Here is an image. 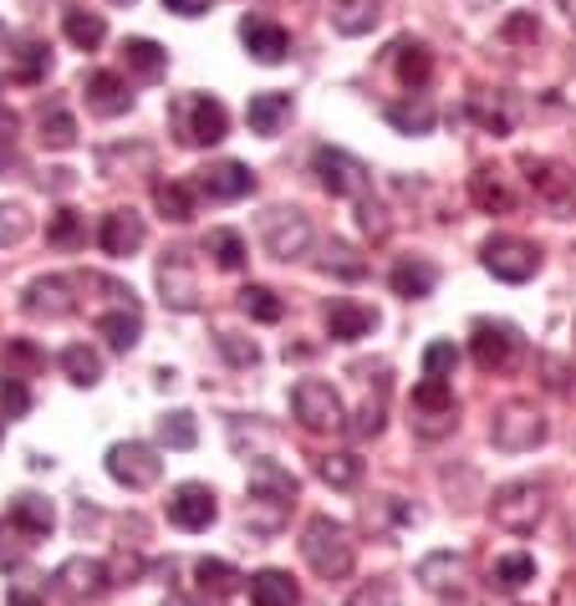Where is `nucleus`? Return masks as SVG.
I'll return each instance as SVG.
<instances>
[{
    "mask_svg": "<svg viewBox=\"0 0 576 606\" xmlns=\"http://www.w3.org/2000/svg\"><path fill=\"white\" fill-rule=\"evenodd\" d=\"M266 251L276 261H296L311 251V224L301 210H270L266 214Z\"/></svg>",
    "mask_w": 576,
    "mask_h": 606,
    "instance_id": "obj_11",
    "label": "nucleus"
},
{
    "mask_svg": "<svg viewBox=\"0 0 576 606\" xmlns=\"http://www.w3.org/2000/svg\"><path fill=\"white\" fill-rule=\"evenodd\" d=\"M241 311H245V317H255V321H281L286 306L276 301V290H270V286H245L241 290Z\"/></svg>",
    "mask_w": 576,
    "mask_h": 606,
    "instance_id": "obj_44",
    "label": "nucleus"
},
{
    "mask_svg": "<svg viewBox=\"0 0 576 606\" xmlns=\"http://www.w3.org/2000/svg\"><path fill=\"white\" fill-rule=\"evenodd\" d=\"M204 255H215L220 270H241V265H245L241 230H210V235H204Z\"/></svg>",
    "mask_w": 576,
    "mask_h": 606,
    "instance_id": "obj_38",
    "label": "nucleus"
},
{
    "mask_svg": "<svg viewBox=\"0 0 576 606\" xmlns=\"http://www.w3.org/2000/svg\"><path fill=\"white\" fill-rule=\"evenodd\" d=\"M301 555H307V566L317 571V576L337 581L352 571L358 545H352L348 525H337L332 514H317V520H307V530H301Z\"/></svg>",
    "mask_w": 576,
    "mask_h": 606,
    "instance_id": "obj_2",
    "label": "nucleus"
},
{
    "mask_svg": "<svg viewBox=\"0 0 576 606\" xmlns=\"http://www.w3.org/2000/svg\"><path fill=\"white\" fill-rule=\"evenodd\" d=\"M52 581L67 596H77V602H82V596H103V592H108V566H103L97 555H72V561L56 571Z\"/></svg>",
    "mask_w": 576,
    "mask_h": 606,
    "instance_id": "obj_20",
    "label": "nucleus"
},
{
    "mask_svg": "<svg viewBox=\"0 0 576 606\" xmlns=\"http://www.w3.org/2000/svg\"><path fill=\"white\" fill-rule=\"evenodd\" d=\"M6 357H11V362H26V368H41V352L31 342H11L6 347Z\"/></svg>",
    "mask_w": 576,
    "mask_h": 606,
    "instance_id": "obj_56",
    "label": "nucleus"
},
{
    "mask_svg": "<svg viewBox=\"0 0 576 606\" xmlns=\"http://www.w3.org/2000/svg\"><path fill=\"white\" fill-rule=\"evenodd\" d=\"M82 93H87V107L103 113V118H122V113L134 107V93H128V82H122L118 72H87Z\"/></svg>",
    "mask_w": 576,
    "mask_h": 606,
    "instance_id": "obj_18",
    "label": "nucleus"
},
{
    "mask_svg": "<svg viewBox=\"0 0 576 606\" xmlns=\"http://www.w3.org/2000/svg\"><path fill=\"white\" fill-rule=\"evenodd\" d=\"M122 62L134 66L143 82H159L163 77V66H169V52H163L159 41H148V36H134V41H122Z\"/></svg>",
    "mask_w": 576,
    "mask_h": 606,
    "instance_id": "obj_30",
    "label": "nucleus"
},
{
    "mask_svg": "<svg viewBox=\"0 0 576 606\" xmlns=\"http://www.w3.org/2000/svg\"><path fill=\"white\" fill-rule=\"evenodd\" d=\"M250 189H255V173L245 169V163H235V159L200 169V194L220 199V204H230V199H245Z\"/></svg>",
    "mask_w": 576,
    "mask_h": 606,
    "instance_id": "obj_19",
    "label": "nucleus"
},
{
    "mask_svg": "<svg viewBox=\"0 0 576 606\" xmlns=\"http://www.w3.org/2000/svg\"><path fill=\"white\" fill-rule=\"evenodd\" d=\"M469 194H474V204H480V210H490V214H495V210L510 214V204H515V199H510V189L495 179V169L474 173V179H469Z\"/></svg>",
    "mask_w": 576,
    "mask_h": 606,
    "instance_id": "obj_39",
    "label": "nucleus"
},
{
    "mask_svg": "<svg viewBox=\"0 0 576 606\" xmlns=\"http://www.w3.org/2000/svg\"><path fill=\"white\" fill-rule=\"evenodd\" d=\"M143 214H134V210H113V214H103V230H97V240H103V251L108 255H134L138 245H143Z\"/></svg>",
    "mask_w": 576,
    "mask_h": 606,
    "instance_id": "obj_22",
    "label": "nucleus"
},
{
    "mask_svg": "<svg viewBox=\"0 0 576 606\" xmlns=\"http://www.w3.org/2000/svg\"><path fill=\"white\" fill-rule=\"evenodd\" d=\"M62 372H67L72 383L77 387H93V383H103V357L93 352V347H67V352H62Z\"/></svg>",
    "mask_w": 576,
    "mask_h": 606,
    "instance_id": "obj_35",
    "label": "nucleus"
},
{
    "mask_svg": "<svg viewBox=\"0 0 576 606\" xmlns=\"http://www.w3.org/2000/svg\"><path fill=\"white\" fill-rule=\"evenodd\" d=\"M358 224H362V235H373V240L388 235V214H383V204H373V199H358Z\"/></svg>",
    "mask_w": 576,
    "mask_h": 606,
    "instance_id": "obj_51",
    "label": "nucleus"
},
{
    "mask_svg": "<svg viewBox=\"0 0 576 606\" xmlns=\"http://www.w3.org/2000/svg\"><path fill=\"white\" fill-rule=\"evenodd\" d=\"M36 602H46V581H41V576H21L11 586V606H36Z\"/></svg>",
    "mask_w": 576,
    "mask_h": 606,
    "instance_id": "obj_54",
    "label": "nucleus"
},
{
    "mask_svg": "<svg viewBox=\"0 0 576 606\" xmlns=\"http://www.w3.org/2000/svg\"><path fill=\"white\" fill-rule=\"evenodd\" d=\"M169 123H174L179 143H189V148H215L230 132L225 103L210 93H179L174 103H169Z\"/></svg>",
    "mask_w": 576,
    "mask_h": 606,
    "instance_id": "obj_1",
    "label": "nucleus"
},
{
    "mask_svg": "<svg viewBox=\"0 0 576 606\" xmlns=\"http://www.w3.org/2000/svg\"><path fill=\"white\" fill-rule=\"evenodd\" d=\"M11 525L21 530V535H31V541L52 535V525H56L52 500H41V495H15L11 500Z\"/></svg>",
    "mask_w": 576,
    "mask_h": 606,
    "instance_id": "obj_26",
    "label": "nucleus"
},
{
    "mask_svg": "<svg viewBox=\"0 0 576 606\" xmlns=\"http://www.w3.org/2000/svg\"><path fill=\"white\" fill-rule=\"evenodd\" d=\"M317 479L332 489H352L362 479V459L358 454H322V459H317Z\"/></svg>",
    "mask_w": 576,
    "mask_h": 606,
    "instance_id": "obj_37",
    "label": "nucleus"
},
{
    "mask_svg": "<svg viewBox=\"0 0 576 606\" xmlns=\"http://www.w3.org/2000/svg\"><path fill=\"white\" fill-rule=\"evenodd\" d=\"M215 347L230 357V362H235V368H255V362H260V347L245 342V337H235V331H220Z\"/></svg>",
    "mask_w": 576,
    "mask_h": 606,
    "instance_id": "obj_49",
    "label": "nucleus"
},
{
    "mask_svg": "<svg viewBox=\"0 0 576 606\" xmlns=\"http://www.w3.org/2000/svg\"><path fill=\"white\" fill-rule=\"evenodd\" d=\"M301 602V592H296L291 571H255L250 576V606H296Z\"/></svg>",
    "mask_w": 576,
    "mask_h": 606,
    "instance_id": "obj_28",
    "label": "nucleus"
},
{
    "mask_svg": "<svg viewBox=\"0 0 576 606\" xmlns=\"http://www.w3.org/2000/svg\"><path fill=\"white\" fill-rule=\"evenodd\" d=\"M241 41H245V52L255 56V62H286V52H291V36H286L276 21H266V15H245L241 21Z\"/></svg>",
    "mask_w": 576,
    "mask_h": 606,
    "instance_id": "obj_15",
    "label": "nucleus"
},
{
    "mask_svg": "<svg viewBox=\"0 0 576 606\" xmlns=\"http://www.w3.org/2000/svg\"><path fill=\"white\" fill-rule=\"evenodd\" d=\"M215 489L200 485V479H189V485H179L174 495H169V520H174L179 530H210L215 525Z\"/></svg>",
    "mask_w": 576,
    "mask_h": 606,
    "instance_id": "obj_12",
    "label": "nucleus"
},
{
    "mask_svg": "<svg viewBox=\"0 0 576 606\" xmlns=\"http://www.w3.org/2000/svg\"><path fill=\"white\" fill-rule=\"evenodd\" d=\"M0 413H6V418H26L31 413V387L21 372H6V378H0Z\"/></svg>",
    "mask_w": 576,
    "mask_h": 606,
    "instance_id": "obj_45",
    "label": "nucleus"
},
{
    "mask_svg": "<svg viewBox=\"0 0 576 606\" xmlns=\"http://www.w3.org/2000/svg\"><path fill=\"white\" fill-rule=\"evenodd\" d=\"M46 240H52L56 251H77V245H87V220L77 210H56L46 220Z\"/></svg>",
    "mask_w": 576,
    "mask_h": 606,
    "instance_id": "obj_36",
    "label": "nucleus"
},
{
    "mask_svg": "<svg viewBox=\"0 0 576 606\" xmlns=\"http://www.w3.org/2000/svg\"><path fill=\"white\" fill-rule=\"evenodd\" d=\"M62 26H67V41H72V46H82V52L103 46V36H108V21H103L97 11H82V6H72Z\"/></svg>",
    "mask_w": 576,
    "mask_h": 606,
    "instance_id": "obj_34",
    "label": "nucleus"
},
{
    "mask_svg": "<svg viewBox=\"0 0 576 606\" xmlns=\"http://www.w3.org/2000/svg\"><path fill=\"white\" fill-rule=\"evenodd\" d=\"M108 475L118 479L122 489H148V485H159L163 475V459H159V448H148V444H113L108 448Z\"/></svg>",
    "mask_w": 576,
    "mask_h": 606,
    "instance_id": "obj_9",
    "label": "nucleus"
},
{
    "mask_svg": "<svg viewBox=\"0 0 576 606\" xmlns=\"http://www.w3.org/2000/svg\"><path fill=\"white\" fill-rule=\"evenodd\" d=\"M6 41H11V31H6V21H0V52H6Z\"/></svg>",
    "mask_w": 576,
    "mask_h": 606,
    "instance_id": "obj_61",
    "label": "nucleus"
},
{
    "mask_svg": "<svg viewBox=\"0 0 576 606\" xmlns=\"http://www.w3.org/2000/svg\"><path fill=\"white\" fill-rule=\"evenodd\" d=\"M322 270H327V276H348V280L367 276V265H362L358 255H352L348 245H342V240H332V245L322 251Z\"/></svg>",
    "mask_w": 576,
    "mask_h": 606,
    "instance_id": "obj_47",
    "label": "nucleus"
},
{
    "mask_svg": "<svg viewBox=\"0 0 576 606\" xmlns=\"http://www.w3.org/2000/svg\"><path fill=\"white\" fill-rule=\"evenodd\" d=\"M348 606H398V586H393V581H373V586L352 592Z\"/></svg>",
    "mask_w": 576,
    "mask_h": 606,
    "instance_id": "obj_50",
    "label": "nucleus"
},
{
    "mask_svg": "<svg viewBox=\"0 0 576 606\" xmlns=\"http://www.w3.org/2000/svg\"><path fill=\"white\" fill-rule=\"evenodd\" d=\"M373 327H377L373 306H358V301H332L327 306V337H332V342H362Z\"/></svg>",
    "mask_w": 576,
    "mask_h": 606,
    "instance_id": "obj_21",
    "label": "nucleus"
},
{
    "mask_svg": "<svg viewBox=\"0 0 576 606\" xmlns=\"http://www.w3.org/2000/svg\"><path fill=\"white\" fill-rule=\"evenodd\" d=\"M41 143L46 148H72L77 143V123H72L67 107H46V113H41Z\"/></svg>",
    "mask_w": 576,
    "mask_h": 606,
    "instance_id": "obj_43",
    "label": "nucleus"
},
{
    "mask_svg": "<svg viewBox=\"0 0 576 606\" xmlns=\"http://www.w3.org/2000/svg\"><path fill=\"white\" fill-rule=\"evenodd\" d=\"M113 6H134V0H113Z\"/></svg>",
    "mask_w": 576,
    "mask_h": 606,
    "instance_id": "obj_63",
    "label": "nucleus"
},
{
    "mask_svg": "<svg viewBox=\"0 0 576 606\" xmlns=\"http://www.w3.org/2000/svg\"><path fill=\"white\" fill-rule=\"evenodd\" d=\"M163 6H169L174 15H204L210 11V0H163Z\"/></svg>",
    "mask_w": 576,
    "mask_h": 606,
    "instance_id": "obj_57",
    "label": "nucleus"
},
{
    "mask_svg": "<svg viewBox=\"0 0 576 606\" xmlns=\"http://www.w3.org/2000/svg\"><path fill=\"white\" fill-rule=\"evenodd\" d=\"M388 123L398 132H408V138H418V132L434 128V103L429 97H408V103H388Z\"/></svg>",
    "mask_w": 576,
    "mask_h": 606,
    "instance_id": "obj_33",
    "label": "nucleus"
},
{
    "mask_svg": "<svg viewBox=\"0 0 576 606\" xmlns=\"http://www.w3.org/2000/svg\"><path fill=\"white\" fill-rule=\"evenodd\" d=\"M393 52H398V56H393V66H398L403 87H424V82H429L434 56H429V46H424V41H398Z\"/></svg>",
    "mask_w": 576,
    "mask_h": 606,
    "instance_id": "obj_31",
    "label": "nucleus"
},
{
    "mask_svg": "<svg viewBox=\"0 0 576 606\" xmlns=\"http://www.w3.org/2000/svg\"><path fill=\"white\" fill-rule=\"evenodd\" d=\"M459 368V347L455 342H429L424 347V378H439V383H449Z\"/></svg>",
    "mask_w": 576,
    "mask_h": 606,
    "instance_id": "obj_46",
    "label": "nucleus"
},
{
    "mask_svg": "<svg viewBox=\"0 0 576 606\" xmlns=\"http://www.w3.org/2000/svg\"><path fill=\"white\" fill-rule=\"evenodd\" d=\"M26 311L31 317H46V321H62L77 311V296H72V280L67 276H41L26 286Z\"/></svg>",
    "mask_w": 576,
    "mask_h": 606,
    "instance_id": "obj_14",
    "label": "nucleus"
},
{
    "mask_svg": "<svg viewBox=\"0 0 576 606\" xmlns=\"http://www.w3.org/2000/svg\"><path fill=\"white\" fill-rule=\"evenodd\" d=\"M490 438H495V448H505V454H525V448H536L541 438H546V418H541L531 403H505V408L495 413Z\"/></svg>",
    "mask_w": 576,
    "mask_h": 606,
    "instance_id": "obj_8",
    "label": "nucleus"
},
{
    "mask_svg": "<svg viewBox=\"0 0 576 606\" xmlns=\"http://www.w3.org/2000/svg\"><path fill=\"white\" fill-rule=\"evenodd\" d=\"M424 438H444L455 428V387L439 383V378H424L414 387V418H408Z\"/></svg>",
    "mask_w": 576,
    "mask_h": 606,
    "instance_id": "obj_7",
    "label": "nucleus"
},
{
    "mask_svg": "<svg viewBox=\"0 0 576 606\" xmlns=\"http://www.w3.org/2000/svg\"><path fill=\"white\" fill-rule=\"evenodd\" d=\"M418 581H424V592H434V596H459V586H465V555L429 551L418 561Z\"/></svg>",
    "mask_w": 576,
    "mask_h": 606,
    "instance_id": "obj_17",
    "label": "nucleus"
},
{
    "mask_svg": "<svg viewBox=\"0 0 576 606\" xmlns=\"http://www.w3.org/2000/svg\"><path fill=\"white\" fill-rule=\"evenodd\" d=\"M153 204H159L163 220H174V224L194 220V194H189V184H159L153 189Z\"/></svg>",
    "mask_w": 576,
    "mask_h": 606,
    "instance_id": "obj_41",
    "label": "nucleus"
},
{
    "mask_svg": "<svg viewBox=\"0 0 576 606\" xmlns=\"http://www.w3.org/2000/svg\"><path fill=\"white\" fill-rule=\"evenodd\" d=\"M163 606H194V602H184V596H169V602H163Z\"/></svg>",
    "mask_w": 576,
    "mask_h": 606,
    "instance_id": "obj_62",
    "label": "nucleus"
},
{
    "mask_svg": "<svg viewBox=\"0 0 576 606\" xmlns=\"http://www.w3.org/2000/svg\"><path fill=\"white\" fill-rule=\"evenodd\" d=\"M311 173L332 199H367V184H373L367 163L352 159L348 148H327V143L311 153Z\"/></svg>",
    "mask_w": 576,
    "mask_h": 606,
    "instance_id": "obj_5",
    "label": "nucleus"
},
{
    "mask_svg": "<svg viewBox=\"0 0 576 606\" xmlns=\"http://www.w3.org/2000/svg\"><path fill=\"white\" fill-rule=\"evenodd\" d=\"M525 581H536V561L525 551H515V555H500L495 566H490V592H505V596H515L525 586Z\"/></svg>",
    "mask_w": 576,
    "mask_h": 606,
    "instance_id": "obj_29",
    "label": "nucleus"
},
{
    "mask_svg": "<svg viewBox=\"0 0 576 606\" xmlns=\"http://www.w3.org/2000/svg\"><path fill=\"white\" fill-rule=\"evenodd\" d=\"M286 118H291V93H255L250 107H245V123H250V132H260V138H276Z\"/></svg>",
    "mask_w": 576,
    "mask_h": 606,
    "instance_id": "obj_24",
    "label": "nucleus"
},
{
    "mask_svg": "<svg viewBox=\"0 0 576 606\" xmlns=\"http://www.w3.org/2000/svg\"><path fill=\"white\" fill-rule=\"evenodd\" d=\"M46 66H52V52H46L41 41H26V46L15 52V77L21 82H41L46 77Z\"/></svg>",
    "mask_w": 576,
    "mask_h": 606,
    "instance_id": "obj_48",
    "label": "nucleus"
},
{
    "mask_svg": "<svg viewBox=\"0 0 576 606\" xmlns=\"http://www.w3.org/2000/svg\"><path fill=\"white\" fill-rule=\"evenodd\" d=\"M250 489H255V500L291 504L296 500V475L291 469H281L276 459H255L250 464Z\"/></svg>",
    "mask_w": 576,
    "mask_h": 606,
    "instance_id": "obj_23",
    "label": "nucleus"
},
{
    "mask_svg": "<svg viewBox=\"0 0 576 606\" xmlns=\"http://www.w3.org/2000/svg\"><path fill=\"white\" fill-rule=\"evenodd\" d=\"M31 230V220L15 204H0V245H15V240Z\"/></svg>",
    "mask_w": 576,
    "mask_h": 606,
    "instance_id": "obj_52",
    "label": "nucleus"
},
{
    "mask_svg": "<svg viewBox=\"0 0 576 606\" xmlns=\"http://www.w3.org/2000/svg\"><path fill=\"white\" fill-rule=\"evenodd\" d=\"M510 36H515V41H521V36H531V31H536V21H531V15H515V21H510Z\"/></svg>",
    "mask_w": 576,
    "mask_h": 606,
    "instance_id": "obj_58",
    "label": "nucleus"
},
{
    "mask_svg": "<svg viewBox=\"0 0 576 606\" xmlns=\"http://www.w3.org/2000/svg\"><path fill=\"white\" fill-rule=\"evenodd\" d=\"M377 0H337L332 6V26L342 31V36H362V31L377 26Z\"/></svg>",
    "mask_w": 576,
    "mask_h": 606,
    "instance_id": "obj_32",
    "label": "nucleus"
},
{
    "mask_svg": "<svg viewBox=\"0 0 576 606\" xmlns=\"http://www.w3.org/2000/svg\"><path fill=\"white\" fill-rule=\"evenodd\" d=\"M480 261H484L490 276L510 280V286H521V280H531L541 270V251L521 235H490L484 240V251H480Z\"/></svg>",
    "mask_w": 576,
    "mask_h": 606,
    "instance_id": "obj_6",
    "label": "nucleus"
},
{
    "mask_svg": "<svg viewBox=\"0 0 576 606\" xmlns=\"http://www.w3.org/2000/svg\"><path fill=\"white\" fill-rule=\"evenodd\" d=\"M474 118L495 132V138H505V132H510V113H505V107H490L484 97H474Z\"/></svg>",
    "mask_w": 576,
    "mask_h": 606,
    "instance_id": "obj_55",
    "label": "nucleus"
},
{
    "mask_svg": "<svg viewBox=\"0 0 576 606\" xmlns=\"http://www.w3.org/2000/svg\"><path fill=\"white\" fill-rule=\"evenodd\" d=\"M515 327L510 321H474V337H469V352H474V362H480L484 372H500L515 357Z\"/></svg>",
    "mask_w": 576,
    "mask_h": 606,
    "instance_id": "obj_13",
    "label": "nucleus"
},
{
    "mask_svg": "<svg viewBox=\"0 0 576 606\" xmlns=\"http://www.w3.org/2000/svg\"><path fill=\"white\" fill-rule=\"evenodd\" d=\"M388 286L398 290L403 301H424V296H434V286H439V270H434L429 261H398Z\"/></svg>",
    "mask_w": 576,
    "mask_h": 606,
    "instance_id": "obj_27",
    "label": "nucleus"
},
{
    "mask_svg": "<svg viewBox=\"0 0 576 606\" xmlns=\"http://www.w3.org/2000/svg\"><path fill=\"white\" fill-rule=\"evenodd\" d=\"M291 413L307 434H337V428H348V408H342L337 387L322 383V378H301V383L291 387Z\"/></svg>",
    "mask_w": 576,
    "mask_h": 606,
    "instance_id": "obj_3",
    "label": "nucleus"
},
{
    "mask_svg": "<svg viewBox=\"0 0 576 606\" xmlns=\"http://www.w3.org/2000/svg\"><path fill=\"white\" fill-rule=\"evenodd\" d=\"M521 169H525V179H531V189H536L562 220L576 210V173H566L562 163H551V159H521Z\"/></svg>",
    "mask_w": 576,
    "mask_h": 606,
    "instance_id": "obj_10",
    "label": "nucleus"
},
{
    "mask_svg": "<svg viewBox=\"0 0 576 606\" xmlns=\"http://www.w3.org/2000/svg\"><path fill=\"white\" fill-rule=\"evenodd\" d=\"M97 331L108 337L113 352H134L138 337H143V317H138V306L128 301V306H118V311H103V317H97Z\"/></svg>",
    "mask_w": 576,
    "mask_h": 606,
    "instance_id": "obj_25",
    "label": "nucleus"
},
{
    "mask_svg": "<svg viewBox=\"0 0 576 606\" xmlns=\"http://www.w3.org/2000/svg\"><path fill=\"white\" fill-rule=\"evenodd\" d=\"M159 444H169V448H194L200 444V423H194V413H184V408L163 413L159 418Z\"/></svg>",
    "mask_w": 576,
    "mask_h": 606,
    "instance_id": "obj_40",
    "label": "nucleus"
},
{
    "mask_svg": "<svg viewBox=\"0 0 576 606\" xmlns=\"http://www.w3.org/2000/svg\"><path fill=\"white\" fill-rule=\"evenodd\" d=\"M566 21H572V26H576V0H566Z\"/></svg>",
    "mask_w": 576,
    "mask_h": 606,
    "instance_id": "obj_60",
    "label": "nucleus"
},
{
    "mask_svg": "<svg viewBox=\"0 0 576 606\" xmlns=\"http://www.w3.org/2000/svg\"><path fill=\"white\" fill-rule=\"evenodd\" d=\"M194 576H200V592L204 596H230L235 586H241V571L230 566V561H200V566H194Z\"/></svg>",
    "mask_w": 576,
    "mask_h": 606,
    "instance_id": "obj_42",
    "label": "nucleus"
},
{
    "mask_svg": "<svg viewBox=\"0 0 576 606\" xmlns=\"http://www.w3.org/2000/svg\"><path fill=\"white\" fill-rule=\"evenodd\" d=\"M490 514H495L500 530H510V535H525V530H536L541 514H546V489H541L536 479H510V485L495 489Z\"/></svg>",
    "mask_w": 576,
    "mask_h": 606,
    "instance_id": "obj_4",
    "label": "nucleus"
},
{
    "mask_svg": "<svg viewBox=\"0 0 576 606\" xmlns=\"http://www.w3.org/2000/svg\"><path fill=\"white\" fill-rule=\"evenodd\" d=\"M11 128H15V113H0V132L11 138Z\"/></svg>",
    "mask_w": 576,
    "mask_h": 606,
    "instance_id": "obj_59",
    "label": "nucleus"
},
{
    "mask_svg": "<svg viewBox=\"0 0 576 606\" xmlns=\"http://www.w3.org/2000/svg\"><path fill=\"white\" fill-rule=\"evenodd\" d=\"M348 428H352V438H377V434H383V403H367Z\"/></svg>",
    "mask_w": 576,
    "mask_h": 606,
    "instance_id": "obj_53",
    "label": "nucleus"
},
{
    "mask_svg": "<svg viewBox=\"0 0 576 606\" xmlns=\"http://www.w3.org/2000/svg\"><path fill=\"white\" fill-rule=\"evenodd\" d=\"M159 290H163V301L174 306V311H194V306H200V286H194V276H189L184 251H169L159 261Z\"/></svg>",
    "mask_w": 576,
    "mask_h": 606,
    "instance_id": "obj_16",
    "label": "nucleus"
}]
</instances>
